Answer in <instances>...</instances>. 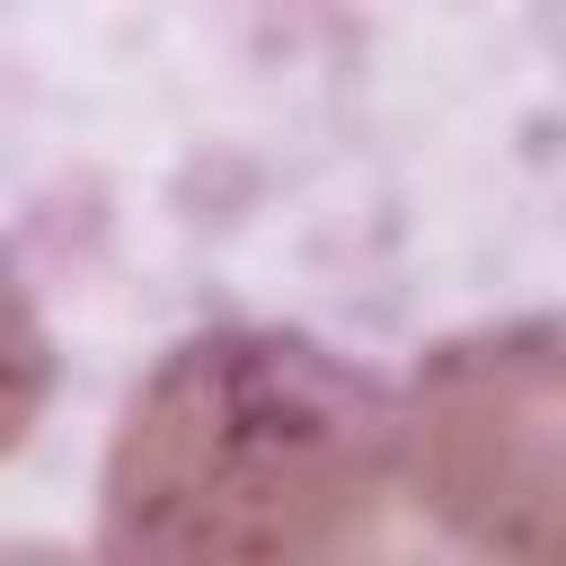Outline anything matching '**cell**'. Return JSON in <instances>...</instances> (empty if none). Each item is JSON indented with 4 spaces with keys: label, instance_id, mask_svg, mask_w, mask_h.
<instances>
[{
    "label": "cell",
    "instance_id": "6da1fadb",
    "mask_svg": "<svg viewBox=\"0 0 566 566\" xmlns=\"http://www.w3.org/2000/svg\"><path fill=\"white\" fill-rule=\"evenodd\" d=\"M389 504V389L310 327H186L133 389L97 469V557L301 566Z\"/></svg>",
    "mask_w": 566,
    "mask_h": 566
},
{
    "label": "cell",
    "instance_id": "3957f363",
    "mask_svg": "<svg viewBox=\"0 0 566 566\" xmlns=\"http://www.w3.org/2000/svg\"><path fill=\"white\" fill-rule=\"evenodd\" d=\"M44 398H53V327H44L18 256L0 248V460L35 433Z\"/></svg>",
    "mask_w": 566,
    "mask_h": 566
},
{
    "label": "cell",
    "instance_id": "7a4b0ae2",
    "mask_svg": "<svg viewBox=\"0 0 566 566\" xmlns=\"http://www.w3.org/2000/svg\"><path fill=\"white\" fill-rule=\"evenodd\" d=\"M389 495L478 557L566 548V327L548 310L433 336L389 389Z\"/></svg>",
    "mask_w": 566,
    "mask_h": 566
}]
</instances>
